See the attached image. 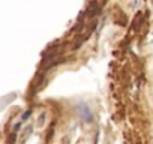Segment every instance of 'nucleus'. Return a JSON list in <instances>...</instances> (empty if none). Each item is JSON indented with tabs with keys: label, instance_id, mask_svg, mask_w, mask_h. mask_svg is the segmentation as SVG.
Returning a JSON list of instances; mask_svg holds the SVG:
<instances>
[{
	"label": "nucleus",
	"instance_id": "obj_1",
	"mask_svg": "<svg viewBox=\"0 0 153 144\" xmlns=\"http://www.w3.org/2000/svg\"><path fill=\"white\" fill-rule=\"evenodd\" d=\"M80 113H81V117H86V122H92V113L89 111V108L86 105H81L80 107Z\"/></svg>",
	"mask_w": 153,
	"mask_h": 144
},
{
	"label": "nucleus",
	"instance_id": "obj_2",
	"mask_svg": "<svg viewBox=\"0 0 153 144\" xmlns=\"http://www.w3.org/2000/svg\"><path fill=\"white\" fill-rule=\"evenodd\" d=\"M30 114H32V111H30V110H29V111H27V113H25V114H23V117H21V120H23V122H24V120H25V119H29V116H30Z\"/></svg>",
	"mask_w": 153,
	"mask_h": 144
},
{
	"label": "nucleus",
	"instance_id": "obj_3",
	"mask_svg": "<svg viewBox=\"0 0 153 144\" xmlns=\"http://www.w3.org/2000/svg\"><path fill=\"white\" fill-rule=\"evenodd\" d=\"M44 117H45V114H41L39 122H38V126H42V125H44Z\"/></svg>",
	"mask_w": 153,
	"mask_h": 144
}]
</instances>
